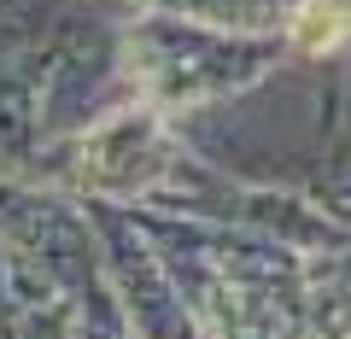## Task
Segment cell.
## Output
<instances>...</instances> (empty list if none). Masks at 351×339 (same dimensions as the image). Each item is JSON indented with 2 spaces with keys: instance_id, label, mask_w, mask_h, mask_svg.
<instances>
[{
  "instance_id": "obj_1",
  "label": "cell",
  "mask_w": 351,
  "mask_h": 339,
  "mask_svg": "<svg viewBox=\"0 0 351 339\" xmlns=\"http://www.w3.org/2000/svg\"><path fill=\"white\" fill-rule=\"evenodd\" d=\"M339 36H346V29H339L334 6H311V12L299 18V41H304V47H334Z\"/></svg>"
}]
</instances>
